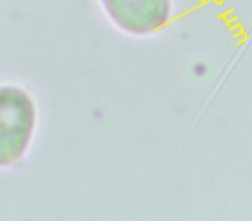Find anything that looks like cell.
<instances>
[{"label":"cell","instance_id":"1","mask_svg":"<svg viewBox=\"0 0 252 221\" xmlns=\"http://www.w3.org/2000/svg\"><path fill=\"white\" fill-rule=\"evenodd\" d=\"M36 107L32 95L14 85L0 87V168L23 159L35 133Z\"/></svg>","mask_w":252,"mask_h":221},{"label":"cell","instance_id":"2","mask_svg":"<svg viewBox=\"0 0 252 221\" xmlns=\"http://www.w3.org/2000/svg\"><path fill=\"white\" fill-rule=\"evenodd\" d=\"M105 14L130 35H151L168 25L171 0H100Z\"/></svg>","mask_w":252,"mask_h":221}]
</instances>
